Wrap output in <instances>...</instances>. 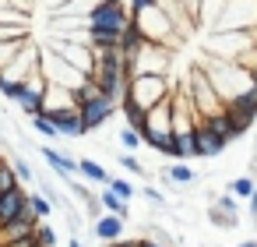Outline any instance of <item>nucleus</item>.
Wrapping results in <instances>:
<instances>
[{
    "label": "nucleus",
    "instance_id": "nucleus-6",
    "mask_svg": "<svg viewBox=\"0 0 257 247\" xmlns=\"http://www.w3.org/2000/svg\"><path fill=\"white\" fill-rule=\"evenodd\" d=\"M250 46H253L250 29H232V32H218V36L208 39V50H215L218 60H236V64H243Z\"/></svg>",
    "mask_w": 257,
    "mask_h": 247
},
{
    "label": "nucleus",
    "instance_id": "nucleus-45",
    "mask_svg": "<svg viewBox=\"0 0 257 247\" xmlns=\"http://www.w3.org/2000/svg\"><path fill=\"white\" fill-rule=\"evenodd\" d=\"M102 247H109V243H102Z\"/></svg>",
    "mask_w": 257,
    "mask_h": 247
},
{
    "label": "nucleus",
    "instance_id": "nucleus-31",
    "mask_svg": "<svg viewBox=\"0 0 257 247\" xmlns=\"http://www.w3.org/2000/svg\"><path fill=\"white\" fill-rule=\"evenodd\" d=\"M11 166H15V173H18V180H22V184H32V180H36V173H32V166H29V162H25L22 155H18V159H15Z\"/></svg>",
    "mask_w": 257,
    "mask_h": 247
},
{
    "label": "nucleus",
    "instance_id": "nucleus-28",
    "mask_svg": "<svg viewBox=\"0 0 257 247\" xmlns=\"http://www.w3.org/2000/svg\"><path fill=\"white\" fill-rule=\"evenodd\" d=\"M18 184H22V180H18V173H15V166H8V162H4V166H0V191H4V194H8V191H15Z\"/></svg>",
    "mask_w": 257,
    "mask_h": 247
},
{
    "label": "nucleus",
    "instance_id": "nucleus-37",
    "mask_svg": "<svg viewBox=\"0 0 257 247\" xmlns=\"http://www.w3.org/2000/svg\"><path fill=\"white\" fill-rule=\"evenodd\" d=\"M109 247H141V240H116V243H109Z\"/></svg>",
    "mask_w": 257,
    "mask_h": 247
},
{
    "label": "nucleus",
    "instance_id": "nucleus-24",
    "mask_svg": "<svg viewBox=\"0 0 257 247\" xmlns=\"http://www.w3.org/2000/svg\"><path fill=\"white\" fill-rule=\"evenodd\" d=\"M29 208H32L39 219H50V212H53V201H50L46 194H39V191H36V194H29Z\"/></svg>",
    "mask_w": 257,
    "mask_h": 247
},
{
    "label": "nucleus",
    "instance_id": "nucleus-29",
    "mask_svg": "<svg viewBox=\"0 0 257 247\" xmlns=\"http://www.w3.org/2000/svg\"><path fill=\"white\" fill-rule=\"evenodd\" d=\"M120 166H123L127 173H134V177H145V166H141V159H138V155H131V152H123V155H120Z\"/></svg>",
    "mask_w": 257,
    "mask_h": 247
},
{
    "label": "nucleus",
    "instance_id": "nucleus-4",
    "mask_svg": "<svg viewBox=\"0 0 257 247\" xmlns=\"http://www.w3.org/2000/svg\"><path fill=\"white\" fill-rule=\"evenodd\" d=\"M43 78L50 81V85H64V89H81L85 81H88V74L85 71H78L74 64H67L64 57H57V53H50V50H43Z\"/></svg>",
    "mask_w": 257,
    "mask_h": 247
},
{
    "label": "nucleus",
    "instance_id": "nucleus-2",
    "mask_svg": "<svg viewBox=\"0 0 257 247\" xmlns=\"http://www.w3.org/2000/svg\"><path fill=\"white\" fill-rule=\"evenodd\" d=\"M204 71H208L215 92H218L225 103L236 99V96H243L246 89H253V74H250V67H243V64H236V60H218V64H208Z\"/></svg>",
    "mask_w": 257,
    "mask_h": 247
},
{
    "label": "nucleus",
    "instance_id": "nucleus-42",
    "mask_svg": "<svg viewBox=\"0 0 257 247\" xmlns=\"http://www.w3.org/2000/svg\"><path fill=\"white\" fill-rule=\"evenodd\" d=\"M250 74H253V85H257V64H253V67H250Z\"/></svg>",
    "mask_w": 257,
    "mask_h": 247
},
{
    "label": "nucleus",
    "instance_id": "nucleus-3",
    "mask_svg": "<svg viewBox=\"0 0 257 247\" xmlns=\"http://www.w3.org/2000/svg\"><path fill=\"white\" fill-rule=\"evenodd\" d=\"M50 53H57V57H64L67 64H74L78 71H85L88 78H95L99 74V60H95V50H92V43H71V39H50V46H46Z\"/></svg>",
    "mask_w": 257,
    "mask_h": 247
},
{
    "label": "nucleus",
    "instance_id": "nucleus-19",
    "mask_svg": "<svg viewBox=\"0 0 257 247\" xmlns=\"http://www.w3.org/2000/svg\"><path fill=\"white\" fill-rule=\"evenodd\" d=\"M120 110H123V117H127V127L145 131V124H148V110H145V106H138L134 99H123V103H120Z\"/></svg>",
    "mask_w": 257,
    "mask_h": 247
},
{
    "label": "nucleus",
    "instance_id": "nucleus-40",
    "mask_svg": "<svg viewBox=\"0 0 257 247\" xmlns=\"http://www.w3.org/2000/svg\"><path fill=\"white\" fill-rule=\"evenodd\" d=\"M250 212H253V215H257V194H253V198H250Z\"/></svg>",
    "mask_w": 257,
    "mask_h": 247
},
{
    "label": "nucleus",
    "instance_id": "nucleus-1",
    "mask_svg": "<svg viewBox=\"0 0 257 247\" xmlns=\"http://www.w3.org/2000/svg\"><path fill=\"white\" fill-rule=\"evenodd\" d=\"M131 11L120 4V0H106V4H99L95 8V15H92V36H88V43L92 46H102V43H120L123 39V32L131 29Z\"/></svg>",
    "mask_w": 257,
    "mask_h": 247
},
{
    "label": "nucleus",
    "instance_id": "nucleus-27",
    "mask_svg": "<svg viewBox=\"0 0 257 247\" xmlns=\"http://www.w3.org/2000/svg\"><path fill=\"white\" fill-rule=\"evenodd\" d=\"M120 145H123L127 152H134V148H141V145H145V138H141V131L123 127V131H120Z\"/></svg>",
    "mask_w": 257,
    "mask_h": 247
},
{
    "label": "nucleus",
    "instance_id": "nucleus-32",
    "mask_svg": "<svg viewBox=\"0 0 257 247\" xmlns=\"http://www.w3.org/2000/svg\"><path fill=\"white\" fill-rule=\"evenodd\" d=\"M109 187H113L120 198H127V201L134 198V184H131V180H120V177H113V180H109Z\"/></svg>",
    "mask_w": 257,
    "mask_h": 247
},
{
    "label": "nucleus",
    "instance_id": "nucleus-38",
    "mask_svg": "<svg viewBox=\"0 0 257 247\" xmlns=\"http://www.w3.org/2000/svg\"><path fill=\"white\" fill-rule=\"evenodd\" d=\"M141 247H169V243H162V240H141Z\"/></svg>",
    "mask_w": 257,
    "mask_h": 247
},
{
    "label": "nucleus",
    "instance_id": "nucleus-43",
    "mask_svg": "<svg viewBox=\"0 0 257 247\" xmlns=\"http://www.w3.org/2000/svg\"><path fill=\"white\" fill-rule=\"evenodd\" d=\"M0 166H4V155H0Z\"/></svg>",
    "mask_w": 257,
    "mask_h": 247
},
{
    "label": "nucleus",
    "instance_id": "nucleus-7",
    "mask_svg": "<svg viewBox=\"0 0 257 247\" xmlns=\"http://www.w3.org/2000/svg\"><path fill=\"white\" fill-rule=\"evenodd\" d=\"M131 18H134V25L145 32V39H148V43H166V39H169V32H173L169 11H166L162 4L148 8V11H141V15H131Z\"/></svg>",
    "mask_w": 257,
    "mask_h": 247
},
{
    "label": "nucleus",
    "instance_id": "nucleus-36",
    "mask_svg": "<svg viewBox=\"0 0 257 247\" xmlns=\"http://www.w3.org/2000/svg\"><path fill=\"white\" fill-rule=\"evenodd\" d=\"M145 198H148L152 205H166V198H162V194H159L155 187H145Z\"/></svg>",
    "mask_w": 257,
    "mask_h": 247
},
{
    "label": "nucleus",
    "instance_id": "nucleus-16",
    "mask_svg": "<svg viewBox=\"0 0 257 247\" xmlns=\"http://www.w3.org/2000/svg\"><path fill=\"white\" fill-rule=\"evenodd\" d=\"M43 159L50 162V170H53L60 180H71V173L78 170V159H71V155H64V152H57V148H43Z\"/></svg>",
    "mask_w": 257,
    "mask_h": 247
},
{
    "label": "nucleus",
    "instance_id": "nucleus-30",
    "mask_svg": "<svg viewBox=\"0 0 257 247\" xmlns=\"http://www.w3.org/2000/svg\"><path fill=\"white\" fill-rule=\"evenodd\" d=\"M36 236H39V243H43V247H57V229H53L50 222H39Z\"/></svg>",
    "mask_w": 257,
    "mask_h": 247
},
{
    "label": "nucleus",
    "instance_id": "nucleus-23",
    "mask_svg": "<svg viewBox=\"0 0 257 247\" xmlns=\"http://www.w3.org/2000/svg\"><path fill=\"white\" fill-rule=\"evenodd\" d=\"M32 127H36L43 138H64V134H60V127L53 124V117H50V113H39V117H32Z\"/></svg>",
    "mask_w": 257,
    "mask_h": 247
},
{
    "label": "nucleus",
    "instance_id": "nucleus-25",
    "mask_svg": "<svg viewBox=\"0 0 257 247\" xmlns=\"http://www.w3.org/2000/svg\"><path fill=\"white\" fill-rule=\"evenodd\" d=\"M229 191H232L236 198H246V201H250V198L257 194V184H253L250 177H239V180H232V187H229Z\"/></svg>",
    "mask_w": 257,
    "mask_h": 247
},
{
    "label": "nucleus",
    "instance_id": "nucleus-9",
    "mask_svg": "<svg viewBox=\"0 0 257 247\" xmlns=\"http://www.w3.org/2000/svg\"><path fill=\"white\" fill-rule=\"evenodd\" d=\"M78 110H81V117H85L88 131H95V127H106V124L113 120V113L120 110V103H113V99H106V96H95V99L81 103Z\"/></svg>",
    "mask_w": 257,
    "mask_h": 247
},
{
    "label": "nucleus",
    "instance_id": "nucleus-39",
    "mask_svg": "<svg viewBox=\"0 0 257 247\" xmlns=\"http://www.w3.org/2000/svg\"><path fill=\"white\" fill-rule=\"evenodd\" d=\"M67 247H85V240H81V236H71V243H67Z\"/></svg>",
    "mask_w": 257,
    "mask_h": 247
},
{
    "label": "nucleus",
    "instance_id": "nucleus-8",
    "mask_svg": "<svg viewBox=\"0 0 257 247\" xmlns=\"http://www.w3.org/2000/svg\"><path fill=\"white\" fill-rule=\"evenodd\" d=\"M131 78H138V74H166L169 71V53L162 50V43H148L134 60H131Z\"/></svg>",
    "mask_w": 257,
    "mask_h": 247
},
{
    "label": "nucleus",
    "instance_id": "nucleus-34",
    "mask_svg": "<svg viewBox=\"0 0 257 247\" xmlns=\"http://www.w3.org/2000/svg\"><path fill=\"white\" fill-rule=\"evenodd\" d=\"M218 208H222V212H229V215H236V212H239L236 194H232V191H229V194H222V198H218Z\"/></svg>",
    "mask_w": 257,
    "mask_h": 247
},
{
    "label": "nucleus",
    "instance_id": "nucleus-5",
    "mask_svg": "<svg viewBox=\"0 0 257 247\" xmlns=\"http://www.w3.org/2000/svg\"><path fill=\"white\" fill-rule=\"evenodd\" d=\"M169 92H173V89H169L166 74H138V78H131L127 99H134V103L145 106V110H152V106H159Z\"/></svg>",
    "mask_w": 257,
    "mask_h": 247
},
{
    "label": "nucleus",
    "instance_id": "nucleus-12",
    "mask_svg": "<svg viewBox=\"0 0 257 247\" xmlns=\"http://www.w3.org/2000/svg\"><path fill=\"white\" fill-rule=\"evenodd\" d=\"M22 212H29V194H25V191H22V184H18L15 191H8L4 198H0V226L15 222Z\"/></svg>",
    "mask_w": 257,
    "mask_h": 247
},
{
    "label": "nucleus",
    "instance_id": "nucleus-14",
    "mask_svg": "<svg viewBox=\"0 0 257 247\" xmlns=\"http://www.w3.org/2000/svg\"><path fill=\"white\" fill-rule=\"evenodd\" d=\"M92 233L102 240V243H116L123 240V215H113V212H102L92 226Z\"/></svg>",
    "mask_w": 257,
    "mask_h": 247
},
{
    "label": "nucleus",
    "instance_id": "nucleus-15",
    "mask_svg": "<svg viewBox=\"0 0 257 247\" xmlns=\"http://www.w3.org/2000/svg\"><path fill=\"white\" fill-rule=\"evenodd\" d=\"M60 110H78L74 89H64V85H50V89H46V106H43V113H60Z\"/></svg>",
    "mask_w": 257,
    "mask_h": 247
},
{
    "label": "nucleus",
    "instance_id": "nucleus-11",
    "mask_svg": "<svg viewBox=\"0 0 257 247\" xmlns=\"http://www.w3.org/2000/svg\"><path fill=\"white\" fill-rule=\"evenodd\" d=\"M225 110H229V117H232L243 131H246V127L257 120V85H253V89H246L243 96L229 99V103H225Z\"/></svg>",
    "mask_w": 257,
    "mask_h": 247
},
{
    "label": "nucleus",
    "instance_id": "nucleus-26",
    "mask_svg": "<svg viewBox=\"0 0 257 247\" xmlns=\"http://www.w3.org/2000/svg\"><path fill=\"white\" fill-rule=\"evenodd\" d=\"M95 96H102V89H99V81H95V78H88V81H85V85L74 92L78 106H81V103H88V99H95Z\"/></svg>",
    "mask_w": 257,
    "mask_h": 247
},
{
    "label": "nucleus",
    "instance_id": "nucleus-22",
    "mask_svg": "<svg viewBox=\"0 0 257 247\" xmlns=\"http://www.w3.org/2000/svg\"><path fill=\"white\" fill-rule=\"evenodd\" d=\"M162 173H166L176 187H183V184H194V180H197V173H194V166H190L187 159H180L176 166H169V170H162Z\"/></svg>",
    "mask_w": 257,
    "mask_h": 247
},
{
    "label": "nucleus",
    "instance_id": "nucleus-35",
    "mask_svg": "<svg viewBox=\"0 0 257 247\" xmlns=\"http://www.w3.org/2000/svg\"><path fill=\"white\" fill-rule=\"evenodd\" d=\"M155 4H159V0H131V15H141V11H148Z\"/></svg>",
    "mask_w": 257,
    "mask_h": 247
},
{
    "label": "nucleus",
    "instance_id": "nucleus-18",
    "mask_svg": "<svg viewBox=\"0 0 257 247\" xmlns=\"http://www.w3.org/2000/svg\"><path fill=\"white\" fill-rule=\"evenodd\" d=\"M78 173L85 177V180H92V184H102V187H109V173H106V166L102 162H95V159H78Z\"/></svg>",
    "mask_w": 257,
    "mask_h": 247
},
{
    "label": "nucleus",
    "instance_id": "nucleus-41",
    "mask_svg": "<svg viewBox=\"0 0 257 247\" xmlns=\"http://www.w3.org/2000/svg\"><path fill=\"white\" fill-rule=\"evenodd\" d=\"M236 247H257V243H253V240H246V243H236Z\"/></svg>",
    "mask_w": 257,
    "mask_h": 247
},
{
    "label": "nucleus",
    "instance_id": "nucleus-10",
    "mask_svg": "<svg viewBox=\"0 0 257 247\" xmlns=\"http://www.w3.org/2000/svg\"><path fill=\"white\" fill-rule=\"evenodd\" d=\"M95 81H99V89H102V96H106V99H113V103H123V99H127V89H131V74H127V71L99 67Z\"/></svg>",
    "mask_w": 257,
    "mask_h": 247
},
{
    "label": "nucleus",
    "instance_id": "nucleus-20",
    "mask_svg": "<svg viewBox=\"0 0 257 247\" xmlns=\"http://www.w3.org/2000/svg\"><path fill=\"white\" fill-rule=\"evenodd\" d=\"M99 205H102V212H113V215H123V219H127V212H131L127 198H120L113 187H106V191L99 194Z\"/></svg>",
    "mask_w": 257,
    "mask_h": 247
},
{
    "label": "nucleus",
    "instance_id": "nucleus-13",
    "mask_svg": "<svg viewBox=\"0 0 257 247\" xmlns=\"http://www.w3.org/2000/svg\"><path fill=\"white\" fill-rule=\"evenodd\" d=\"M225 138L222 134H215L208 124H197V159H215V155H222L225 152Z\"/></svg>",
    "mask_w": 257,
    "mask_h": 247
},
{
    "label": "nucleus",
    "instance_id": "nucleus-21",
    "mask_svg": "<svg viewBox=\"0 0 257 247\" xmlns=\"http://www.w3.org/2000/svg\"><path fill=\"white\" fill-rule=\"evenodd\" d=\"M176 159H197V127L187 134H176Z\"/></svg>",
    "mask_w": 257,
    "mask_h": 247
},
{
    "label": "nucleus",
    "instance_id": "nucleus-44",
    "mask_svg": "<svg viewBox=\"0 0 257 247\" xmlns=\"http://www.w3.org/2000/svg\"><path fill=\"white\" fill-rule=\"evenodd\" d=\"M0 198H4V191H0Z\"/></svg>",
    "mask_w": 257,
    "mask_h": 247
},
{
    "label": "nucleus",
    "instance_id": "nucleus-17",
    "mask_svg": "<svg viewBox=\"0 0 257 247\" xmlns=\"http://www.w3.org/2000/svg\"><path fill=\"white\" fill-rule=\"evenodd\" d=\"M145 46H148L145 32H141V29H138V25L131 22V29H127V32H123V39H120V50H123V53H127V57L134 60V57H138V53H141Z\"/></svg>",
    "mask_w": 257,
    "mask_h": 247
},
{
    "label": "nucleus",
    "instance_id": "nucleus-33",
    "mask_svg": "<svg viewBox=\"0 0 257 247\" xmlns=\"http://www.w3.org/2000/svg\"><path fill=\"white\" fill-rule=\"evenodd\" d=\"M208 215H211V222H215V226H225V229H229V226H236V215H229V212H222L218 205H215V208H211Z\"/></svg>",
    "mask_w": 257,
    "mask_h": 247
}]
</instances>
